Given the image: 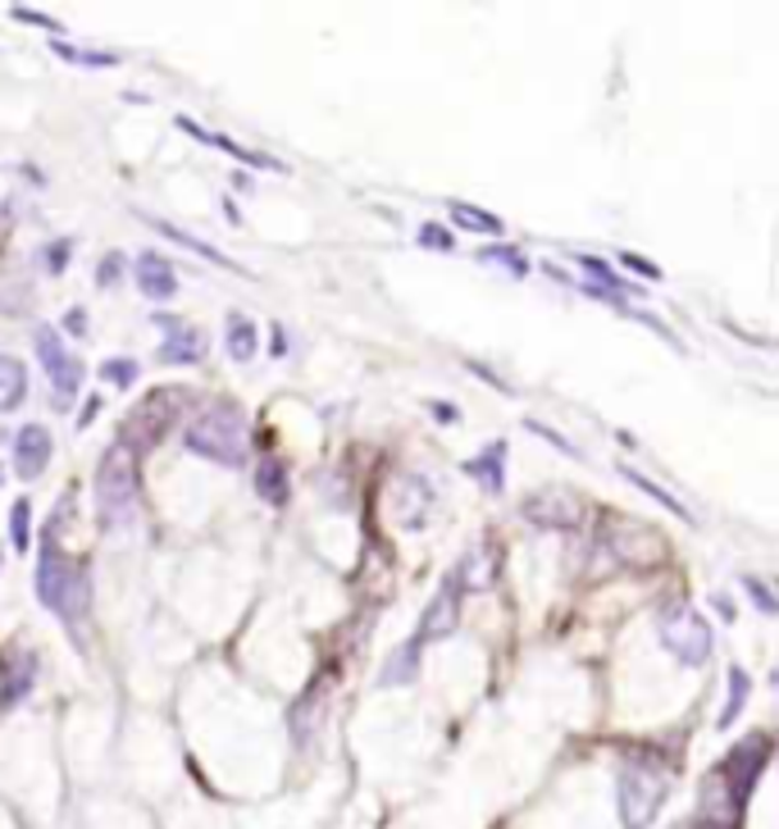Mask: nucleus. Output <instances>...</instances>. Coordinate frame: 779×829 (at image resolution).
I'll list each match as a JSON object with an SVG mask.
<instances>
[{
  "label": "nucleus",
  "mask_w": 779,
  "mask_h": 829,
  "mask_svg": "<svg viewBox=\"0 0 779 829\" xmlns=\"http://www.w3.org/2000/svg\"><path fill=\"white\" fill-rule=\"evenodd\" d=\"M37 602L46 611H56L64 625L77 634L87 620V606H92V575L87 565L64 552V542L46 529V542H41V561H37Z\"/></svg>",
  "instance_id": "nucleus-1"
},
{
  "label": "nucleus",
  "mask_w": 779,
  "mask_h": 829,
  "mask_svg": "<svg viewBox=\"0 0 779 829\" xmlns=\"http://www.w3.org/2000/svg\"><path fill=\"white\" fill-rule=\"evenodd\" d=\"M183 443L201 460H215V465H224V470H242L251 433H247V420H242L238 406H205L201 414L188 420Z\"/></svg>",
  "instance_id": "nucleus-2"
},
{
  "label": "nucleus",
  "mask_w": 779,
  "mask_h": 829,
  "mask_svg": "<svg viewBox=\"0 0 779 829\" xmlns=\"http://www.w3.org/2000/svg\"><path fill=\"white\" fill-rule=\"evenodd\" d=\"M137 452L115 443L96 465V515H100V529H128L137 520Z\"/></svg>",
  "instance_id": "nucleus-3"
},
{
  "label": "nucleus",
  "mask_w": 779,
  "mask_h": 829,
  "mask_svg": "<svg viewBox=\"0 0 779 829\" xmlns=\"http://www.w3.org/2000/svg\"><path fill=\"white\" fill-rule=\"evenodd\" d=\"M661 647L674 657V661H684V665H707L711 657V625H707V615H697L684 598H670L661 606Z\"/></svg>",
  "instance_id": "nucleus-4"
},
{
  "label": "nucleus",
  "mask_w": 779,
  "mask_h": 829,
  "mask_svg": "<svg viewBox=\"0 0 779 829\" xmlns=\"http://www.w3.org/2000/svg\"><path fill=\"white\" fill-rule=\"evenodd\" d=\"M666 797V766L652 757H634L620 770V812L630 829H647Z\"/></svg>",
  "instance_id": "nucleus-5"
},
{
  "label": "nucleus",
  "mask_w": 779,
  "mask_h": 829,
  "mask_svg": "<svg viewBox=\"0 0 779 829\" xmlns=\"http://www.w3.org/2000/svg\"><path fill=\"white\" fill-rule=\"evenodd\" d=\"M465 588H470V565H456L452 575H443V584H438L433 592V602L424 606L420 615V629H415V642H438V638H447L456 629V620H460V598H465Z\"/></svg>",
  "instance_id": "nucleus-6"
},
{
  "label": "nucleus",
  "mask_w": 779,
  "mask_h": 829,
  "mask_svg": "<svg viewBox=\"0 0 779 829\" xmlns=\"http://www.w3.org/2000/svg\"><path fill=\"white\" fill-rule=\"evenodd\" d=\"M33 347H37L41 370L50 374V387H56V406H69L73 393H77V383H83V360L64 347V338L50 324H41L33 333Z\"/></svg>",
  "instance_id": "nucleus-7"
},
{
  "label": "nucleus",
  "mask_w": 779,
  "mask_h": 829,
  "mask_svg": "<svg viewBox=\"0 0 779 829\" xmlns=\"http://www.w3.org/2000/svg\"><path fill=\"white\" fill-rule=\"evenodd\" d=\"M766 757H770V738L766 734H757V738H747L743 747H734L730 761H724L720 774H716V780L730 789V802L747 797V789H752V780H757V770L766 766Z\"/></svg>",
  "instance_id": "nucleus-8"
},
{
  "label": "nucleus",
  "mask_w": 779,
  "mask_h": 829,
  "mask_svg": "<svg viewBox=\"0 0 779 829\" xmlns=\"http://www.w3.org/2000/svg\"><path fill=\"white\" fill-rule=\"evenodd\" d=\"M155 324L169 333V338L160 343V351H155L160 365H196V360H205V333L201 328L178 324L173 315H155Z\"/></svg>",
  "instance_id": "nucleus-9"
},
{
  "label": "nucleus",
  "mask_w": 779,
  "mask_h": 829,
  "mask_svg": "<svg viewBox=\"0 0 779 829\" xmlns=\"http://www.w3.org/2000/svg\"><path fill=\"white\" fill-rule=\"evenodd\" d=\"M33 680H37V657L28 647H10V652L0 657V711L19 707L23 697H28Z\"/></svg>",
  "instance_id": "nucleus-10"
},
{
  "label": "nucleus",
  "mask_w": 779,
  "mask_h": 829,
  "mask_svg": "<svg viewBox=\"0 0 779 829\" xmlns=\"http://www.w3.org/2000/svg\"><path fill=\"white\" fill-rule=\"evenodd\" d=\"M50 452H56V437H50V429L46 424H23L14 433V474L19 479H37L50 465Z\"/></svg>",
  "instance_id": "nucleus-11"
},
{
  "label": "nucleus",
  "mask_w": 779,
  "mask_h": 829,
  "mask_svg": "<svg viewBox=\"0 0 779 829\" xmlns=\"http://www.w3.org/2000/svg\"><path fill=\"white\" fill-rule=\"evenodd\" d=\"M393 506H397V520L406 529H420L424 525V515L433 506V488L424 474H402L397 488H393Z\"/></svg>",
  "instance_id": "nucleus-12"
},
{
  "label": "nucleus",
  "mask_w": 779,
  "mask_h": 829,
  "mask_svg": "<svg viewBox=\"0 0 779 829\" xmlns=\"http://www.w3.org/2000/svg\"><path fill=\"white\" fill-rule=\"evenodd\" d=\"M137 288L151 301H169L178 292V274H173V265L165 261L160 251H142L137 255Z\"/></svg>",
  "instance_id": "nucleus-13"
},
{
  "label": "nucleus",
  "mask_w": 779,
  "mask_h": 829,
  "mask_svg": "<svg viewBox=\"0 0 779 829\" xmlns=\"http://www.w3.org/2000/svg\"><path fill=\"white\" fill-rule=\"evenodd\" d=\"M519 510H525L538 529H575V506H570L561 492H538V497H529Z\"/></svg>",
  "instance_id": "nucleus-14"
},
{
  "label": "nucleus",
  "mask_w": 779,
  "mask_h": 829,
  "mask_svg": "<svg viewBox=\"0 0 779 829\" xmlns=\"http://www.w3.org/2000/svg\"><path fill=\"white\" fill-rule=\"evenodd\" d=\"M465 474H470L483 492H502L506 488V443H492L475 460H465Z\"/></svg>",
  "instance_id": "nucleus-15"
},
{
  "label": "nucleus",
  "mask_w": 779,
  "mask_h": 829,
  "mask_svg": "<svg viewBox=\"0 0 779 829\" xmlns=\"http://www.w3.org/2000/svg\"><path fill=\"white\" fill-rule=\"evenodd\" d=\"M146 224L160 232V238H169V242H178V247H188L192 255H201V261H211V265H219V269H238V274H247L238 261H228L224 251H215L211 242H201V238H192V232H183L178 224H169V219H155V215H146Z\"/></svg>",
  "instance_id": "nucleus-16"
},
{
  "label": "nucleus",
  "mask_w": 779,
  "mask_h": 829,
  "mask_svg": "<svg viewBox=\"0 0 779 829\" xmlns=\"http://www.w3.org/2000/svg\"><path fill=\"white\" fill-rule=\"evenodd\" d=\"M255 492H260V502H269V506H288V497H292L288 465H283L278 456H265L255 465Z\"/></svg>",
  "instance_id": "nucleus-17"
},
{
  "label": "nucleus",
  "mask_w": 779,
  "mask_h": 829,
  "mask_svg": "<svg viewBox=\"0 0 779 829\" xmlns=\"http://www.w3.org/2000/svg\"><path fill=\"white\" fill-rule=\"evenodd\" d=\"M224 347H228V356L238 360V365L255 360V351H260V328H255V320H251V315H228V324H224Z\"/></svg>",
  "instance_id": "nucleus-18"
},
{
  "label": "nucleus",
  "mask_w": 779,
  "mask_h": 829,
  "mask_svg": "<svg viewBox=\"0 0 779 829\" xmlns=\"http://www.w3.org/2000/svg\"><path fill=\"white\" fill-rule=\"evenodd\" d=\"M28 397V365L19 356H0V414H10Z\"/></svg>",
  "instance_id": "nucleus-19"
},
{
  "label": "nucleus",
  "mask_w": 779,
  "mask_h": 829,
  "mask_svg": "<svg viewBox=\"0 0 779 829\" xmlns=\"http://www.w3.org/2000/svg\"><path fill=\"white\" fill-rule=\"evenodd\" d=\"M447 215H452V224L465 228V232H488V238H502V232H506L502 215L479 211V205H470V201H452V205H447Z\"/></svg>",
  "instance_id": "nucleus-20"
},
{
  "label": "nucleus",
  "mask_w": 779,
  "mask_h": 829,
  "mask_svg": "<svg viewBox=\"0 0 779 829\" xmlns=\"http://www.w3.org/2000/svg\"><path fill=\"white\" fill-rule=\"evenodd\" d=\"M415 665H420V642L415 638H406L393 657H387V665H383V675H379V684L383 688H397V684H410L415 680Z\"/></svg>",
  "instance_id": "nucleus-21"
},
{
  "label": "nucleus",
  "mask_w": 779,
  "mask_h": 829,
  "mask_svg": "<svg viewBox=\"0 0 779 829\" xmlns=\"http://www.w3.org/2000/svg\"><path fill=\"white\" fill-rule=\"evenodd\" d=\"M620 474H625V479H630V483H634L638 492H647V497H652L657 506H666L670 515H680V520H684V525H693V510H688V506H684L680 497H674V492H666L661 483H652V479H647L643 470H634V465H620Z\"/></svg>",
  "instance_id": "nucleus-22"
},
{
  "label": "nucleus",
  "mask_w": 779,
  "mask_h": 829,
  "mask_svg": "<svg viewBox=\"0 0 779 829\" xmlns=\"http://www.w3.org/2000/svg\"><path fill=\"white\" fill-rule=\"evenodd\" d=\"M747 670H730V697H724V711H720V730H730V724L739 720V711H743V702H747Z\"/></svg>",
  "instance_id": "nucleus-23"
},
{
  "label": "nucleus",
  "mask_w": 779,
  "mask_h": 829,
  "mask_svg": "<svg viewBox=\"0 0 779 829\" xmlns=\"http://www.w3.org/2000/svg\"><path fill=\"white\" fill-rule=\"evenodd\" d=\"M479 261H488V265H502L511 278H525V274H529V261H525V255H519L515 247H502V242L483 247V251H479Z\"/></svg>",
  "instance_id": "nucleus-24"
},
{
  "label": "nucleus",
  "mask_w": 779,
  "mask_h": 829,
  "mask_svg": "<svg viewBox=\"0 0 779 829\" xmlns=\"http://www.w3.org/2000/svg\"><path fill=\"white\" fill-rule=\"evenodd\" d=\"M579 265H584V274L592 278V288L602 283V292H611V297H625V283H620L615 274H611V265L607 261H597V255H579Z\"/></svg>",
  "instance_id": "nucleus-25"
},
{
  "label": "nucleus",
  "mask_w": 779,
  "mask_h": 829,
  "mask_svg": "<svg viewBox=\"0 0 779 829\" xmlns=\"http://www.w3.org/2000/svg\"><path fill=\"white\" fill-rule=\"evenodd\" d=\"M96 374L106 379L110 387H133V383H137V360H133V356H115V360H106V365H100Z\"/></svg>",
  "instance_id": "nucleus-26"
},
{
  "label": "nucleus",
  "mask_w": 779,
  "mask_h": 829,
  "mask_svg": "<svg viewBox=\"0 0 779 829\" xmlns=\"http://www.w3.org/2000/svg\"><path fill=\"white\" fill-rule=\"evenodd\" d=\"M28 520H33V506H28V497H19L14 510H10V542H14V552H28Z\"/></svg>",
  "instance_id": "nucleus-27"
},
{
  "label": "nucleus",
  "mask_w": 779,
  "mask_h": 829,
  "mask_svg": "<svg viewBox=\"0 0 779 829\" xmlns=\"http://www.w3.org/2000/svg\"><path fill=\"white\" fill-rule=\"evenodd\" d=\"M525 429H529V433H538V437H548V443H552V447H556L561 456H570V460H584V452H579L575 443H570V437H561L556 429H548V424H538V420H525Z\"/></svg>",
  "instance_id": "nucleus-28"
},
{
  "label": "nucleus",
  "mask_w": 779,
  "mask_h": 829,
  "mask_svg": "<svg viewBox=\"0 0 779 829\" xmlns=\"http://www.w3.org/2000/svg\"><path fill=\"white\" fill-rule=\"evenodd\" d=\"M56 56H60V60H73V64H96V69L119 64V56H92V50H77V46H64V41H56Z\"/></svg>",
  "instance_id": "nucleus-29"
},
{
  "label": "nucleus",
  "mask_w": 779,
  "mask_h": 829,
  "mask_svg": "<svg viewBox=\"0 0 779 829\" xmlns=\"http://www.w3.org/2000/svg\"><path fill=\"white\" fill-rule=\"evenodd\" d=\"M415 242H420V247H433V251H452V247H456V238H452V232H447L443 224H424L420 232H415Z\"/></svg>",
  "instance_id": "nucleus-30"
},
{
  "label": "nucleus",
  "mask_w": 779,
  "mask_h": 829,
  "mask_svg": "<svg viewBox=\"0 0 779 829\" xmlns=\"http://www.w3.org/2000/svg\"><path fill=\"white\" fill-rule=\"evenodd\" d=\"M620 265H625V269H634L638 278H647V283H657L661 278V269L652 265V261H643V255H634V251H625V255H620Z\"/></svg>",
  "instance_id": "nucleus-31"
},
{
  "label": "nucleus",
  "mask_w": 779,
  "mask_h": 829,
  "mask_svg": "<svg viewBox=\"0 0 779 829\" xmlns=\"http://www.w3.org/2000/svg\"><path fill=\"white\" fill-rule=\"evenodd\" d=\"M123 274V255L119 251H110L106 255V261H100V269H96V283H100V288H110V283Z\"/></svg>",
  "instance_id": "nucleus-32"
},
{
  "label": "nucleus",
  "mask_w": 779,
  "mask_h": 829,
  "mask_svg": "<svg viewBox=\"0 0 779 829\" xmlns=\"http://www.w3.org/2000/svg\"><path fill=\"white\" fill-rule=\"evenodd\" d=\"M743 588L752 592V602H757L762 611H775V598H770V588H766L757 575H747V579H743Z\"/></svg>",
  "instance_id": "nucleus-33"
},
{
  "label": "nucleus",
  "mask_w": 779,
  "mask_h": 829,
  "mask_svg": "<svg viewBox=\"0 0 779 829\" xmlns=\"http://www.w3.org/2000/svg\"><path fill=\"white\" fill-rule=\"evenodd\" d=\"M41 261L50 265V274H64V265H69V242H56V247H46V251H41Z\"/></svg>",
  "instance_id": "nucleus-34"
},
{
  "label": "nucleus",
  "mask_w": 779,
  "mask_h": 829,
  "mask_svg": "<svg viewBox=\"0 0 779 829\" xmlns=\"http://www.w3.org/2000/svg\"><path fill=\"white\" fill-rule=\"evenodd\" d=\"M14 19H19V23H37V28H46V33H60V23H56V19H46V14L28 10V5H19V10H14Z\"/></svg>",
  "instance_id": "nucleus-35"
},
{
  "label": "nucleus",
  "mask_w": 779,
  "mask_h": 829,
  "mask_svg": "<svg viewBox=\"0 0 779 829\" xmlns=\"http://www.w3.org/2000/svg\"><path fill=\"white\" fill-rule=\"evenodd\" d=\"M429 410H433V420H438V424H456V420H460V410L447 406V401H429Z\"/></svg>",
  "instance_id": "nucleus-36"
},
{
  "label": "nucleus",
  "mask_w": 779,
  "mask_h": 829,
  "mask_svg": "<svg viewBox=\"0 0 779 829\" xmlns=\"http://www.w3.org/2000/svg\"><path fill=\"white\" fill-rule=\"evenodd\" d=\"M69 328H73V333H83V328H87V315H83V310H73V315H69Z\"/></svg>",
  "instance_id": "nucleus-37"
}]
</instances>
